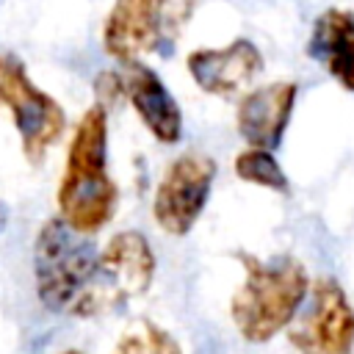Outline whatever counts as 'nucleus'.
I'll list each match as a JSON object with an SVG mask.
<instances>
[{"label": "nucleus", "instance_id": "f257e3e1", "mask_svg": "<svg viewBox=\"0 0 354 354\" xmlns=\"http://www.w3.org/2000/svg\"><path fill=\"white\" fill-rule=\"evenodd\" d=\"M55 207L58 218L88 238L116 216L119 185L108 171V108L100 102L88 105L72 130Z\"/></svg>", "mask_w": 354, "mask_h": 354}, {"label": "nucleus", "instance_id": "f03ea898", "mask_svg": "<svg viewBox=\"0 0 354 354\" xmlns=\"http://www.w3.org/2000/svg\"><path fill=\"white\" fill-rule=\"evenodd\" d=\"M235 257L243 266V282L230 299V318L243 340L268 343L285 332L304 307L310 277L290 254L260 260L249 252H238Z\"/></svg>", "mask_w": 354, "mask_h": 354}, {"label": "nucleus", "instance_id": "7ed1b4c3", "mask_svg": "<svg viewBox=\"0 0 354 354\" xmlns=\"http://www.w3.org/2000/svg\"><path fill=\"white\" fill-rule=\"evenodd\" d=\"M155 266L158 260L144 232L122 230L111 235L108 243L100 249L94 274L69 315L97 318L127 307L149 290L155 279Z\"/></svg>", "mask_w": 354, "mask_h": 354}, {"label": "nucleus", "instance_id": "20e7f679", "mask_svg": "<svg viewBox=\"0 0 354 354\" xmlns=\"http://www.w3.org/2000/svg\"><path fill=\"white\" fill-rule=\"evenodd\" d=\"M88 235L75 232L64 218H47L33 238V288L50 313H72L97 266Z\"/></svg>", "mask_w": 354, "mask_h": 354}, {"label": "nucleus", "instance_id": "39448f33", "mask_svg": "<svg viewBox=\"0 0 354 354\" xmlns=\"http://www.w3.org/2000/svg\"><path fill=\"white\" fill-rule=\"evenodd\" d=\"M0 105L11 113L25 160L30 166L44 163L66 130V111L30 80L28 66L11 53H0Z\"/></svg>", "mask_w": 354, "mask_h": 354}, {"label": "nucleus", "instance_id": "423d86ee", "mask_svg": "<svg viewBox=\"0 0 354 354\" xmlns=\"http://www.w3.org/2000/svg\"><path fill=\"white\" fill-rule=\"evenodd\" d=\"M216 180V160L207 152H183L177 155L152 196V218L155 224L174 238H183L194 230L205 205L210 199Z\"/></svg>", "mask_w": 354, "mask_h": 354}, {"label": "nucleus", "instance_id": "0eeeda50", "mask_svg": "<svg viewBox=\"0 0 354 354\" xmlns=\"http://www.w3.org/2000/svg\"><path fill=\"white\" fill-rule=\"evenodd\" d=\"M288 340L299 354L354 351V307L337 279L321 277L310 285L307 307L288 326Z\"/></svg>", "mask_w": 354, "mask_h": 354}, {"label": "nucleus", "instance_id": "6e6552de", "mask_svg": "<svg viewBox=\"0 0 354 354\" xmlns=\"http://www.w3.org/2000/svg\"><path fill=\"white\" fill-rule=\"evenodd\" d=\"M296 97L299 86L293 80H274L260 88H252L241 97L235 111L238 136L254 149L274 152L285 138V130L296 108Z\"/></svg>", "mask_w": 354, "mask_h": 354}, {"label": "nucleus", "instance_id": "1a4fd4ad", "mask_svg": "<svg viewBox=\"0 0 354 354\" xmlns=\"http://www.w3.org/2000/svg\"><path fill=\"white\" fill-rule=\"evenodd\" d=\"M185 69L205 94L232 97L263 72V55L249 39H232L227 47L188 53Z\"/></svg>", "mask_w": 354, "mask_h": 354}, {"label": "nucleus", "instance_id": "9d476101", "mask_svg": "<svg viewBox=\"0 0 354 354\" xmlns=\"http://www.w3.org/2000/svg\"><path fill=\"white\" fill-rule=\"evenodd\" d=\"M122 83L127 102L138 113L141 124L152 133V138L160 144H177L183 136V111L174 94L160 80V75L152 66L133 61L124 64Z\"/></svg>", "mask_w": 354, "mask_h": 354}, {"label": "nucleus", "instance_id": "9b49d317", "mask_svg": "<svg viewBox=\"0 0 354 354\" xmlns=\"http://www.w3.org/2000/svg\"><path fill=\"white\" fill-rule=\"evenodd\" d=\"M102 47L105 53L124 64L141 61L147 53H160V28L152 0H113L102 22Z\"/></svg>", "mask_w": 354, "mask_h": 354}, {"label": "nucleus", "instance_id": "f8f14e48", "mask_svg": "<svg viewBox=\"0 0 354 354\" xmlns=\"http://www.w3.org/2000/svg\"><path fill=\"white\" fill-rule=\"evenodd\" d=\"M307 55L346 88L354 91V14L346 8H326L310 30Z\"/></svg>", "mask_w": 354, "mask_h": 354}, {"label": "nucleus", "instance_id": "ddd939ff", "mask_svg": "<svg viewBox=\"0 0 354 354\" xmlns=\"http://www.w3.org/2000/svg\"><path fill=\"white\" fill-rule=\"evenodd\" d=\"M232 169H235V177L243 180V183L260 185V188L274 191V194H288L290 191L285 169L279 166V160L268 149H254V147L241 149L232 160Z\"/></svg>", "mask_w": 354, "mask_h": 354}, {"label": "nucleus", "instance_id": "4468645a", "mask_svg": "<svg viewBox=\"0 0 354 354\" xmlns=\"http://www.w3.org/2000/svg\"><path fill=\"white\" fill-rule=\"evenodd\" d=\"M111 354H183V346L160 324L138 318L119 335Z\"/></svg>", "mask_w": 354, "mask_h": 354}, {"label": "nucleus", "instance_id": "2eb2a0df", "mask_svg": "<svg viewBox=\"0 0 354 354\" xmlns=\"http://www.w3.org/2000/svg\"><path fill=\"white\" fill-rule=\"evenodd\" d=\"M155 3V17H158V28H160V53H169L171 44L180 39L185 22L191 19L194 8L199 0H152Z\"/></svg>", "mask_w": 354, "mask_h": 354}, {"label": "nucleus", "instance_id": "dca6fc26", "mask_svg": "<svg viewBox=\"0 0 354 354\" xmlns=\"http://www.w3.org/2000/svg\"><path fill=\"white\" fill-rule=\"evenodd\" d=\"M94 97L102 108H113L122 97H124V83H122V72H100L94 80Z\"/></svg>", "mask_w": 354, "mask_h": 354}, {"label": "nucleus", "instance_id": "f3484780", "mask_svg": "<svg viewBox=\"0 0 354 354\" xmlns=\"http://www.w3.org/2000/svg\"><path fill=\"white\" fill-rule=\"evenodd\" d=\"M8 227V205L0 199V232Z\"/></svg>", "mask_w": 354, "mask_h": 354}, {"label": "nucleus", "instance_id": "a211bd4d", "mask_svg": "<svg viewBox=\"0 0 354 354\" xmlns=\"http://www.w3.org/2000/svg\"><path fill=\"white\" fill-rule=\"evenodd\" d=\"M61 354H83V351H77V348H66V351H61Z\"/></svg>", "mask_w": 354, "mask_h": 354}]
</instances>
